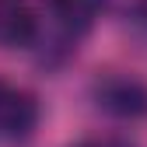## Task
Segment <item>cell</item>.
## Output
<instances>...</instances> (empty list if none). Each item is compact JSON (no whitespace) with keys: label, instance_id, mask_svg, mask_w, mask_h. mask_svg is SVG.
Returning <instances> with one entry per match:
<instances>
[{"label":"cell","instance_id":"obj_1","mask_svg":"<svg viewBox=\"0 0 147 147\" xmlns=\"http://www.w3.org/2000/svg\"><path fill=\"white\" fill-rule=\"evenodd\" d=\"M95 105L116 119H140L147 116V84L130 74H105L91 88Z\"/></svg>","mask_w":147,"mask_h":147},{"label":"cell","instance_id":"obj_2","mask_svg":"<svg viewBox=\"0 0 147 147\" xmlns=\"http://www.w3.org/2000/svg\"><path fill=\"white\" fill-rule=\"evenodd\" d=\"M35 123H39L35 95L0 77V140H25Z\"/></svg>","mask_w":147,"mask_h":147},{"label":"cell","instance_id":"obj_3","mask_svg":"<svg viewBox=\"0 0 147 147\" xmlns=\"http://www.w3.org/2000/svg\"><path fill=\"white\" fill-rule=\"evenodd\" d=\"M39 39V14L32 0H0V49H25Z\"/></svg>","mask_w":147,"mask_h":147},{"label":"cell","instance_id":"obj_4","mask_svg":"<svg viewBox=\"0 0 147 147\" xmlns=\"http://www.w3.org/2000/svg\"><path fill=\"white\" fill-rule=\"evenodd\" d=\"M109 0H49L53 21L67 39H81V35L95 25V18L105 11Z\"/></svg>","mask_w":147,"mask_h":147},{"label":"cell","instance_id":"obj_5","mask_svg":"<svg viewBox=\"0 0 147 147\" xmlns=\"http://www.w3.org/2000/svg\"><path fill=\"white\" fill-rule=\"evenodd\" d=\"M126 7H130V21L137 25V32L147 39V0H130Z\"/></svg>","mask_w":147,"mask_h":147},{"label":"cell","instance_id":"obj_6","mask_svg":"<svg viewBox=\"0 0 147 147\" xmlns=\"http://www.w3.org/2000/svg\"><path fill=\"white\" fill-rule=\"evenodd\" d=\"M77 147H133V144L123 140V137H95V140H84Z\"/></svg>","mask_w":147,"mask_h":147}]
</instances>
